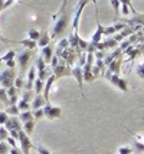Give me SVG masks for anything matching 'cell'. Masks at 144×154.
<instances>
[{"label": "cell", "instance_id": "obj_10", "mask_svg": "<svg viewBox=\"0 0 144 154\" xmlns=\"http://www.w3.org/2000/svg\"><path fill=\"white\" fill-rule=\"evenodd\" d=\"M5 127H6V130L9 133H12V131L19 133V131L23 130V124H22V121L19 120V117H9V120L6 121Z\"/></svg>", "mask_w": 144, "mask_h": 154}, {"label": "cell", "instance_id": "obj_13", "mask_svg": "<svg viewBox=\"0 0 144 154\" xmlns=\"http://www.w3.org/2000/svg\"><path fill=\"white\" fill-rule=\"evenodd\" d=\"M55 75L51 74L48 76V79H46V82H45V87H43V94H42V97L45 98V101H46V104L49 102V92H51V88L54 87V82H55Z\"/></svg>", "mask_w": 144, "mask_h": 154}, {"label": "cell", "instance_id": "obj_19", "mask_svg": "<svg viewBox=\"0 0 144 154\" xmlns=\"http://www.w3.org/2000/svg\"><path fill=\"white\" fill-rule=\"evenodd\" d=\"M41 55H42V58L45 59V62H46V63H49V62L52 60V56H54V46L49 43L48 46L42 48Z\"/></svg>", "mask_w": 144, "mask_h": 154}, {"label": "cell", "instance_id": "obj_41", "mask_svg": "<svg viewBox=\"0 0 144 154\" xmlns=\"http://www.w3.org/2000/svg\"><path fill=\"white\" fill-rule=\"evenodd\" d=\"M6 141H7V144H9L12 148H17V144H16V141H17V140H14V138H12V137L9 135Z\"/></svg>", "mask_w": 144, "mask_h": 154}, {"label": "cell", "instance_id": "obj_7", "mask_svg": "<svg viewBox=\"0 0 144 154\" xmlns=\"http://www.w3.org/2000/svg\"><path fill=\"white\" fill-rule=\"evenodd\" d=\"M19 143H20V150L23 154H29L30 153V150L32 148H35V144L30 141V138H29V135L22 130V131H19Z\"/></svg>", "mask_w": 144, "mask_h": 154}, {"label": "cell", "instance_id": "obj_37", "mask_svg": "<svg viewBox=\"0 0 144 154\" xmlns=\"http://www.w3.org/2000/svg\"><path fill=\"white\" fill-rule=\"evenodd\" d=\"M35 150L38 151V154H52L48 148H45L43 146H35Z\"/></svg>", "mask_w": 144, "mask_h": 154}, {"label": "cell", "instance_id": "obj_31", "mask_svg": "<svg viewBox=\"0 0 144 154\" xmlns=\"http://www.w3.org/2000/svg\"><path fill=\"white\" fill-rule=\"evenodd\" d=\"M10 148L12 147L7 144V141H0V154H9Z\"/></svg>", "mask_w": 144, "mask_h": 154}, {"label": "cell", "instance_id": "obj_28", "mask_svg": "<svg viewBox=\"0 0 144 154\" xmlns=\"http://www.w3.org/2000/svg\"><path fill=\"white\" fill-rule=\"evenodd\" d=\"M35 94L36 95H39L42 92V89H43V85H45V82H43V81L42 79H39V78H36V79H35Z\"/></svg>", "mask_w": 144, "mask_h": 154}, {"label": "cell", "instance_id": "obj_20", "mask_svg": "<svg viewBox=\"0 0 144 154\" xmlns=\"http://www.w3.org/2000/svg\"><path fill=\"white\" fill-rule=\"evenodd\" d=\"M49 43H51V35L43 29L41 32V38H39V40H38V45L41 48H45V46H48Z\"/></svg>", "mask_w": 144, "mask_h": 154}, {"label": "cell", "instance_id": "obj_14", "mask_svg": "<svg viewBox=\"0 0 144 154\" xmlns=\"http://www.w3.org/2000/svg\"><path fill=\"white\" fill-rule=\"evenodd\" d=\"M72 76L78 81V84H79V88H81V95H82L84 98H85V95H84V88H82V82H84V75H82V68L76 65L75 68H72Z\"/></svg>", "mask_w": 144, "mask_h": 154}, {"label": "cell", "instance_id": "obj_30", "mask_svg": "<svg viewBox=\"0 0 144 154\" xmlns=\"http://www.w3.org/2000/svg\"><path fill=\"white\" fill-rule=\"evenodd\" d=\"M16 55H17V54H16V51L10 49V51H7V54L5 55V56H2V60H3V62H9V60H13Z\"/></svg>", "mask_w": 144, "mask_h": 154}, {"label": "cell", "instance_id": "obj_35", "mask_svg": "<svg viewBox=\"0 0 144 154\" xmlns=\"http://www.w3.org/2000/svg\"><path fill=\"white\" fill-rule=\"evenodd\" d=\"M9 117H10V115L7 114L6 111H0V125H5V124H6V121L9 120Z\"/></svg>", "mask_w": 144, "mask_h": 154}, {"label": "cell", "instance_id": "obj_24", "mask_svg": "<svg viewBox=\"0 0 144 154\" xmlns=\"http://www.w3.org/2000/svg\"><path fill=\"white\" fill-rule=\"evenodd\" d=\"M20 45L26 48V49H30V51H36V46H38V42L35 40H30V39H25V40H20Z\"/></svg>", "mask_w": 144, "mask_h": 154}, {"label": "cell", "instance_id": "obj_26", "mask_svg": "<svg viewBox=\"0 0 144 154\" xmlns=\"http://www.w3.org/2000/svg\"><path fill=\"white\" fill-rule=\"evenodd\" d=\"M6 112L10 115V117H19V114H20L17 105H9V107L6 108Z\"/></svg>", "mask_w": 144, "mask_h": 154}, {"label": "cell", "instance_id": "obj_23", "mask_svg": "<svg viewBox=\"0 0 144 154\" xmlns=\"http://www.w3.org/2000/svg\"><path fill=\"white\" fill-rule=\"evenodd\" d=\"M35 124H36V121H35V120L25 122V124H23V131H25L28 135H30L35 131Z\"/></svg>", "mask_w": 144, "mask_h": 154}, {"label": "cell", "instance_id": "obj_43", "mask_svg": "<svg viewBox=\"0 0 144 154\" xmlns=\"http://www.w3.org/2000/svg\"><path fill=\"white\" fill-rule=\"evenodd\" d=\"M0 42H3L5 45H9V43H19V45H20V42H17V40H9V39H6L5 36H2V35H0Z\"/></svg>", "mask_w": 144, "mask_h": 154}, {"label": "cell", "instance_id": "obj_4", "mask_svg": "<svg viewBox=\"0 0 144 154\" xmlns=\"http://www.w3.org/2000/svg\"><path fill=\"white\" fill-rule=\"evenodd\" d=\"M14 79H16V71L14 68H7L5 72L0 74V85L5 89H9L10 87L14 85Z\"/></svg>", "mask_w": 144, "mask_h": 154}, {"label": "cell", "instance_id": "obj_39", "mask_svg": "<svg viewBox=\"0 0 144 154\" xmlns=\"http://www.w3.org/2000/svg\"><path fill=\"white\" fill-rule=\"evenodd\" d=\"M137 75L141 78V79H144V62H141V63L137 66Z\"/></svg>", "mask_w": 144, "mask_h": 154}, {"label": "cell", "instance_id": "obj_22", "mask_svg": "<svg viewBox=\"0 0 144 154\" xmlns=\"http://www.w3.org/2000/svg\"><path fill=\"white\" fill-rule=\"evenodd\" d=\"M19 120L22 121V124H25V122H28V121L35 120L33 112H32L30 109H29V111H23V112H20V114H19Z\"/></svg>", "mask_w": 144, "mask_h": 154}, {"label": "cell", "instance_id": "obj_5", "mask_svg": "<svg viewBox=\"0 0 144 154\" xmlns=\"http://www.w3.org/2000/svg\"><path fill=\"white\" fill-rule=\"evenodd\" d=\"M54 69V75H55V78H62V76H72V68L68 66L66 63H65V60L61 59L59 58V62H58V65L55 68H52Z\"/></svg>", "mask_w": 144, "mask_h": 154}, {"label": "cell", "instance_id": "obj_8", "mask_svg": "<svg viewBox=\"0 0 144 154\" xmlns=\"http://www.w3.org/2000/svg\"><path fill=\"white\" fill-rule=\"evenodd\" d=\"M35 66H36V71H38V78L45 82V81L48 79L49 74H48V71H46V62H45V59L42 58V55H39V56L36 58Z\"/></svg>", "mask_w": 144, "mask_h": 154}, {"label": "cell", "instance_id": "obj_16", "mask_svg": "<svg viewBox=\"0 0 144 154\" xmlns=\"http://www.w3.org/2000/svg\"><path fill=\"white\" fill-rule=\"evenodd\" d=\"M36 72H38V71H36V66H35V65H30L29 72H28V81H26V84H25V89H26V91H30V89L33 88L35 74H36Z\"/></svg>", "mask_w": 144, "mask_h": 154}, {"label": "cell", "instance_id": "obj_32", "mask_svg": "<svg viewBox=\"0 0 144 154\" xmlns=\"http://www.w3.org/2000/svg\"><path fill=\"white\" fill-rule=\"evenodd\" d=\"M16 105H17V108H19L20 112H23V111H29V109H30V104H28V102H25V101H22V100L19 101Z\"/></svg>", "mask_w": 144, "mask_h": 154}, {"label": "cell", "instance_id": "obj_2", "mask_svg": "<svg viewBox=\"0 0 144 154\" xmlns=\"http://www.w3.org/2000/svg\"><path fill=\"white\" fill-rule=\"evenodd\" d=\"M36 55V51H30V49H25L22 51L20 54H17V62H19V68H20V75L19 76H23V74L26 72L29 63H30V59Z\"/></svg>", "mask_w": 144, "mask_h": 154}, {"label": "cell", "instance_id": "obj_44", "mask_svg": "<svg viewBox=\"0 0 144 154\" xmlns=\"http://www.w3.org/2000/svg\"><path fill=\"white\" fill-rule=\"evenodd\" d=\"M9 154H23V153H22L20 148L17 147V148H10V153Z\"/></svg>", "mask_w": 144, "mask_h": 154}, {"label": "cell", "instance_id": "obj_1", "mask_svg": "<svg viewBox=\"0 0 144 154\" xmlns=\"http://www.w3.org/2000/svg\"><path fill=\"white\" fill-rule=\"evenodd\" d=\"M52 19H54V27H52V33H51V40H56L65 35V32L69 27V23L72 20V14L68 9V0H63L59 12L52 14Z\"/></svg>", "mask_w": 144, "mask_h": 154}, {"label": "cell", "instance_id": "obj_25", "mask_svg": "<svg viewBox=\"0 0 144 154\" xmlns=\"http://www.w3.org/2000/svg\"><path fill=\"white\" fill-rule=\"evenodd\" d=\"M35 91L33 89H30V91H26L25 89V92H23V95H22V101H25V102H28V104H30L32 102V100L35 98Z\"/></svg>", "mask_w": 144, "mask_h": 154}, {"label": "cell", "instance_id": "obj_46", "mask_svg": "<svg viewBox=\"0 0 144 154\" xmlns=\"http://www.w3.org/2000/svg\"><path fill=\"white\" fill-rule=\"evenodd\" d=\"M52 154H58V153H52Z\"/></svg>", "mask_w": 144, "mask_h": 154}, {"label": "cell", "instance_id": "obj_9", "mask_svg": "<svg viewBox=\"0 0 144 154\" xmlns=\"http://www.w3.org/2000/svg\"><path fill=\"white\" fill-rule=\"evenodd\" d=\"M43 114H45V117H46L48 120H56V118L61 117L62 111L59 107H55V105H52L51 102H48V104L43 107Z\"/></svg>", "mask_w": 144, "mask_h": 154}, {"label": "cell", "instance_id": "obj_15", "mask_svg": "<svg viewBox=\"0 0 144 154\" xmlns=\"http://www.w3.org/2000/svg\"><path fill=\"white\" fill-rule=\"evenodd\" d=\"M121 63H123V59H121V56L120 58H117L111 62L110 65H108V69L105 71V72H108V74H114V75H118L120 74V69H121Z\"/></svg>", "mask_w": 144, "mask_h": 154}, {"label": "cell", "instance_id": "obj_38", "mask_svg": "<svg viewBox=\"0 0 144 154\" xmlns=\"http://www.w3.org/2000/svg\"><path fill=\"white\" fill-rule=\"evenodd\" d=\"M118 154H133V148L130 146L127 147H120L118 148Z\"/></svg>", "mask_w": 144, "mask_h": 154}, {"label": "cell", "instance_id": "obj_36", "mask_svg": "<svg viewBox=\"0 0 144 154\" xmlns=\"http://www.w3.org/2000/svg\"><path fill=\"white\" fill-rule=\"evenodd\" d=\"M23 76H16V79H14V87L17 88V89H22L23 88Z\"/></svg>", "mask_w": 144, "mask_h": 154}, {"label": "cell", "instance_id": "obj_27", "mask_svg": "<svg viewBox=\"0 0 144 154\" xmlns=\"http://www.w3.org/2000/svg\"><path fill=\"white\" fill-rule=\"evenodd\" d=\"M0 101H2L6 107L10 105V101H9V97H7V91L5 88H0Z\"/></svg>", "mask_w": 144, "mask_h": 154}, {"label": "cell", "instance_id": "obj_11", "mask_svg": "<svg viewBox=\"0 0 144 154\" xmlns=\"http://www.w3.org/2000/svg\"><path fill=\"white\" fill-rule=\"evenodd\" d=\"M123 23L125 25H130L131 27H138V26H144V14H134L133 19H120Z\"/></svg>", "mask_w": 144, "mask_h": 154}, {"label": "cell", "instance_id": "obj_3", "mask_svg": "<svg viewBox=\"0 0 144 154\" xmlns=\"http://www.w3.org/2000/svg\"><path fill=\"white\" fill-rule=\"evenodd\" d=\"M89 2H94V5H95V10H98V5H97V0H78V5L75 7V13L72 14L74 17H72V29H74V33H78V25H79V17H81V13H82V10L85 9L87 6V3Z\"/></svg>", "mask_w": 144, "mask_h": 154}, {"label": "cell", "instance_id": "obj_6", "mask_svg": "<svg viewBox=\"0 0 144 154\" xmlns=\"http://www.w3.org/2000/svg\"><path fill=\"white\" fill-rule=\"evenodd\" d=\"M104 78L105 79H108L111 84H114L117 88H120L123 92H127L128 91V82L127 79H124V78H120L118 75H114V74H108V72H104Z\"/></svg>", "mask_w": 144, "mask_h": 154}, {"label": "cell", "instance_id": "obj_29", "mask_svg": "<svg viewBox=\"0 0 144 154\" xmlns=\"http://www.w3.org/2000/svg\"><path fill=\"white\" fill-rule=\"evenodd\" d=\"M28 33H29V39L35 40V42H38L39 38H41V32H39V30H36V29H33V27H32V29H29Z\"/></svg>", "mask_w": 144, "mask_h": 154}, {"label": "cell", "instance_id": "obj_21", "mask_svg": "<svg viewBox=\"0 0 144 154\" xmlns=\"http://www.w3.org/2000/svg\"><path fill=\"white\" fill-rule=\"evenodd\" d=\"M130 147L133 148V154H144V143L141 141H133Z\"/></svg>", "mask_w": 144, "mask_h": 154}, {"label": "cell", "instance_id": "obj_40", "mask_svg": "<svg viewBox=\"0 0 144 154\" xmlns=\"http://www.w3.org/2000/svg\"><path fill=\"white\" fill-rule=\"evenodd\" d=\"M111 5H112V9L115 10V13H118L120 12V6H121L120 0H111Z\"/></svg>", "mask_w": 144, "mask_h": 154}, {"label": "cell", "instance_id": "obj_33", "mask_svg": "<svg viewBox=\"0 0 144 154\" xmlns=\"http://www.w3.org/2000/svg\"><path fill=\"white\" fill-rule=\"evenodd\" d=\"M7 137H9V131L5 125H0V141H6Z\"/></svg>", "mask_w": 144, "mask_h": 154}, {"label": "cell", "instance_id": "obj_17", "mask_svg": "<svg viewBox=\"0 0 144 154\" xmlns=\"http://www.w3.org/2000/svg\"><path fill=\"white\" fill-rule=\"evenodd\" d=\"M7 91V97H9V101H10V105H16L17 104V98H19V94H20V89L14 87H10Z\"/></svg>", "mask_w": 144, "mask_h": 154}, {"label": "cell", "instance_id": "obj_12", "mask_svg": "<svg viewBox=\"0 0 144 154\" xmlns=\"http://www.w3.org/2000/svg\"><path fill=\"white\" fill-rule=\"evenodd\" d=\"M103 35H104V27H103V25L100 23V19H97V32L94 33L92 40L89 42V45H91V46H95V45H98V43H101Z\"/></svg>", "mask_w": 144, "mask_h": 154}, {"label": "cell", "instance_id": "obj_45", "mask_svg": "<svg viewBox=\"0 0 144 154\" xmlns=\"http://www.w3.org/2000/svg\"><path fill=\"white\" fill-rule=\"evenodd\" d=\"M2 63H3V60H2V58H0V65H2Z\"/></svg>", "mask_w": 144, "mask_h": 154}, {"label": "cell", "instance_id": "obj_42", "mask_svg": "<svg viewBox=\"0 0 144 154\" xmlns=\"http://www.w3.org/2000/svg\"><path fill=\"white\" fill-rule=\"evenodd\" d=\"M112 33H117L115 32V27L114 26H108L107 29H104V35H107V36H110Z\"/></svg>", "mask_w": 144, "mask_h": 154}, {"label": "cell", "instance_id": "obj_18", "mask_svg": "<svg viewBox=\"0 0 144 154\" xmlns=\"http://www.w3.org/2000/svg\"><path fill=\"white\" fill-rule=\"evenodd\" d=\"M45 105H46V101H45V98L42 97V94L35 95V98L32 100V102H30V108H32V111L39 109V108H43Z\"/></svg>", "mask_w": 144, "mask_h": 154}, {"label": "cell", "instance_id": "obj_34", "mask_svg": "<svg viewBox=\"0 0 144 154\" xmlns=\"http://www.w3.org/2000/svg\"><path fill=\"white\" fill-rule=\"evenodd\" d=\"M32 112H33L35 121L41 120L42 117H45V114H43V108H39V109H35V111H32Z\"/></svg>", "mask_w": 144, "mask_h": 154}]
</instances>
